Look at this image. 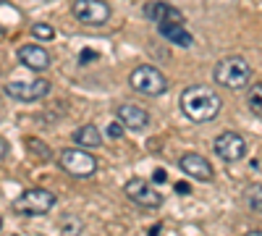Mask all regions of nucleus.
<instances>
[{
  "mask_svg": "<svg viewBox=\"0 0 262 236\" xmlns=\"http://www.w3.org/2000/svg\"><path fill=\"white\" fill-rule=\"evenodd\" d=\"M128 84H131V90L144 95V97H160L168 92V79L160 69L155 66H137L134 71H131L128 76Z\"/></svg>",
  "mask_w": 262,
  "mask_h": 236,
  "instance_id": "3",
  "label": "nucleus"
},
{
  "mask_svg": "<svg viewBox=\"0 0 262 236\" xmlns=\"http://www.w3.org/2000/svg\"><path fill=\"white\" fill-rule=\"evenodd\" d=\"M58 165L74 179H90L97 170L95 155H90L84 147H69L63 153H58Z\"/></svg>",
  "mask_w": 262,
  "mask_h": 236,
  "instance_id": "4",
  "label": "nucleus"
},
{
  "mask_svg": "<svg viewBox=\"0 0 262 236\" xmlns=\"http://www.w3.org/2000/svg\"><path fill=\"white\" fill-rule=\"evenodd\" d=\"M247 105H249V111L262 116V81L259 84H252V90L247 95Z\"/></svg>",
  "mask_w": 262,
  "mask_h": 236,
  "instance_id": "18",
  "label": "nucleus"
},
{
  "mask_svg": "<svg viewBox=\"0 0 262 236\" xmlns=\"http://www.w3.org/2000/svg\"><path fill=\"white\" fill-rule=\"evenodd\" d=\"M74 142L84 149H90V147H100L102 144V134H100V128L92 126V123H84L79 126L76 132H74Z\"/></svg>",
  "mask_w": 262,
  "mask_h": 236,
  "instance_id": "15",
  "label": "nucleus"
},
{
  "mask_svg": "<svg viewBox=\"0 0 262 236\" xmlns=\"http://www.w3.org/2000/svg\"><path fill=\"white\" fill-rule=\"evenodd\" d=\"M144 16H147L149 21H155L158 27H163V24H186L184 13H181L179 8H173V6H168V3H160V0H155V3H147V6H144Z\"/></svg>",
  "mask_w": 262,
  "mask_h": 236,
  "instance_id": "11",
  "label": "nucleus"
},
{
  "mask_svg": "<svg viewBox=\"0 0 262 236\" xmlns=\"http://www.w3.org/2000/svg\"><path fill=\"white\" fill-rule=\"evenodd\" d=\"M212 149H215V155L221 160L236 163V160H242L247 155V142H244L242 134H236V132H223L221 137L215 139Z\"/></svg>",
  "mask_w": 262,
  "mask_h": 236,
  "instance_id": "9",
  "label": "nucleus"
},
{
  "mask_svg": "<svg viewBox=\"0 0 262 236\" xmlns=\"http://www.w3.org/2000/svg\"><path fill=\"white\" fill-rule=\"evenodd\" d=\"M223 108V100L217 97L210 87H202V84H194V87H186L181 92V111L189 121L194 123H207L212 121Z\"/></svg>",
  "mask_w": 262,
  "mask_h": 236,
  "instance_id": "1",
  "label": "nucleus"
},
{
  "mask_svg": "<svg viewBox=\"0 0 262 236\" xmlns=\"http://www.w3.org/2000/svg\"><path fill=\"white\" fill-rule=\"evenodd\" d=\"M0 6H8V0H0Z\"/></svg>",
  "mask_w": 262,
  "mask_h": 236,
  "instance_id": "27",
  "label": "nucleus"
},
{
  "mask_svg": "<svg viewBox=\"0 0 262 236\" xmlns=\"http://www.w3.org/2000/svg\"><path fill=\"white\" fill-rule=\"evenodd\" d=\"M71 13L79 24H86V27H100L111 18V6L105 0H74L71 6Z\"/></svg>",
  "mask_w": 262,
  "mask_h": 236,
  "instance_id": "6",
  "label": "nucleus"
},
{
  "mask_svg": "<svg viewBox=\"0 0 262 236\" xmlns=\"http://www.w3.org/2000/svg\"><path fill=\"white\" fill-rule=\"evenodd\" d=\"M123 191H126V197L131 202L144 207V210H158L163 205V195L149 181H144V179H128Z\"/></svg>",
  "mask_w": 262,
  "mask_h": 236,
  "instance_id": "7",
  "label": "nucleus"
},
{
  "mask_svg": "<svg viewBox=\"0 0 262 236\" xmlns=\"http://www.w3.org/2000/svg\"><path fill=\"white\" fill-rule=\"evenodd\" d=\"M6 155H8V142H6L3 137H0V160H3Z\"/></svg>",
  "mask_w": 262,
  "mask_h": 236,
  "instance_id": "22",
  "label": "nucleus"
},
{
  "mask_svg": "<svg viewBox=\"0 0 262 236\" xmlns=\"http://www.w3.org/2000/svg\"><path fill=\"white\" fill-rule=\"evenodd\" d=\"M152 179H155V181L160 184V181H165L168 176H165V170H163V168H158V170H155V176H152Z\"/></svg>",
  "mask_w": 262,
  "mask_h": 236,
  "instance_id": "23",
  "label": "nucleus"
},
{
  "mask_svg": "<svg viewBox=\"0 0 262 236\" xmlns=\"http://www.w3.org/2000/svg\"><path fill=\"white\" fill-rule=\"evenodd\" d=\"M176 191H181V195H184V191H189V186L186 184H176Z\"/></svg>",
  "mask_w": 262,
  "mask_h": 236,
  "instance_id": "24",
  "label": "nucleus"
},
{
  "mask_svg": "<svg viewBox=\"0 0 262 236\" xmlns=\"http://www.w3.org/2000/svg\"><path fill=\"white\" fill-rule=\"evenodd\" d=\"M16 55H18V60L24 63L27 69H32V71H45V69L50 66V53H48L45 48H39V45H21V48L16 50Z\"/></svg>",
  "mask_w": 262,
  "mask_h": 236,
  "instance_id": "13",
  "label": "nucleus"
},
{
  "mask_svg": "<svg viewBox=\"0 0 262 236\" xmlns=\"http://www.w3.org/2000/svg\"><path fill=\"white\" fill-rule=\"evenodd\" d=\"M158 233H160V226H155V228L149 231V236H158Z\"/></svg>",
  "mask_w": 262,
  "mask_h": 236,
  "instance_id": "25",
  "label": "nucleus"
},
{
  "mask_svg": "<svg viewBox=\"0 0 262 236\" xmlns=\"http://www.w3.org/2000/svg\"><path fill=\"white\" fill-rule=\"evenodd\" d=\"M247 236H262V231H249Z\"/></svg>",
  "mask_w": 262,
  "mask_h": 236,
  "instance_id": "26",
  "label": "nucleus"
},
{
  "mask_svg": "<svg viewBox=\"0 0 262 236\" xmlns=\"http://www.w3.org/2000/svg\"><path fill=\"white\" fill-rule=\"evenodd\" d=\"M32 34H34L37 39H45V42H50V39L55 37V32H53L50 24H34V27H32Z\"/></svg>",
  "mask_w": 262,
  "mask_h": 236,
  "instance_id": "20",
  "label": "nucleus"
},
{
  "mask_svg": "<svg viewBox=\"0 0 262 236\" xmlns=\"http://www.w3.org/2000/svg\"><path fill=\"white\" fill-rule=\"evenodd\" d=\"M123 123L118 121V123H111V126H107V137H111V139H121L123 137Z\"/></svg>",
  "mask_w": 262,
  "mask_h": 236,
  "instance_id": "21",
  "label": "nucleus"
},
{
  "mask_svg": "<svg viewBox=\"0 0 262 236\" xmlns=\"http://www.w3.org/2000/svg\"><path fill=\"white\" fill-rule=\"evenodd\" d=\"M244 200H247V207L254 210V212H262V184H252L244 189Z\"/></svg>",
  "mask_w": 262,
  "mask_h": 236,
  "instance_id": "16",
  "label": "nucleus"
},
{
  "mask_svg": "<svg viewBox=\"0 0 262 236\" xmlns=\"http://www.w3.org/2000/svg\"><path fill=\"white\" fill-rule=\"evenodd\" d=\"M0 226H3V221H0Z\"/></svg>",
  "mask_w": 262,
  "mask_h": 236,
  "instance_id": "28",
  "label": "nucleus"
},
{
  "mask_svg": "<svg viewBox=\"0 0 262 236\" xmlns=\"http://www.w3.org/2000/svg\"><path fill=\"white\" fill-rule=\"evenodd\" d=\"M179 168L184 170L186 176H191L194 181H212V176H215L210 160L205 155H200V153H184L179 158Z\"/></svg>",
  "mask_w": 262,
  "mask_h": 236,
  "instance_id": "10",
  "label": "nucleus"
},
{
  "mask_svg": "<svg viewBox=\"0 0 262 236\" xmlns=\"http://www.w3.org/2000/svg\"><path fill=\"white\" fill-rule=\"evenodd\" d=\"M58 228H60V236H81V231H84V226L76 216H63Z\"/></svg>",
  "mask_w": 262,
  "mask_h": 236,
  "instance_id": "17",
  "label": "nucleus"
},
{
  "mask_svg": "<svg viewBox=\"0 0 262 236\" xmlns=\"http://www.w3.org/2000/svg\"><path fill=\"white\" fill-rule=\"evenodd\" d=\"M3 92L11 97V100H18V102H34V100H42L48 92H50V81L48 79H34V81H8Z\"/></svg>",
  "mask_w": 262,
  "mask_h": 236,
  "instance_id": "8",
  "label": "nucleus"
},
{
  "mask_svg": "<svg viewBox=\"0 0 262 236\" xmlns=\"http://www.w3.org/2000/svg\"><path fill=\"white\" fill-rule=\"evenodd\" d=\"M160 29V34L168 39V42H173L176 48H191L194 45V37H191V32L186 29V24H163V27H158Z\"/></svg>",
  "mask_w": 262,
  "mask_h": 236,
  "instance_id": "14",
  "label": "nucleus"
},
{
  "mask_svg": "<svg viewBox=\"0 0 262 236\" xmlns=\"http://www.w3.org/2000/svg\"><path fill=\"white\" fill-rule=\"evenodd\" d=\"M249 76H252L249 63L244 58H238V55H228L223 60H217L215 69H212V79L221 84V87H226V90H242V87H247Z\"/></svg>",
  "mask_w": 262,
  "mask_h": 236,
  "instance_id": "2",
  "label": "nucleus"
},
{
  "mask_svg": "<svg viewBox=\"0 0 262 236\" xmlns=\"http://www.w3.org/2000/svg\"><path fill=\"white\" fill-rule=\"evenodd\" d=\"M116 113H118V121L126 128H131V132H142V128H147V123H149V113L142 108V105H134V102H123Z\"/></svg>",
  "mask_w": 262,
  "mask_h": 236,
  "instance_id": "12",
  "label": "nucleus"
},
{
  "mask_svg": "<svg viewBox=\"0 0 262 236\" xmlns=\"http://www.w3.org/2000/svg\"><path fill=\"white\" fill-rule=\"evenodd\" d=\"M53 207H55V195L48 189H27L13 200V210L21 212V216H29V218L45 216Z\"/></svg>",
  "mask_w": 262,
  "mask_h": 236,
  "instance_id": "5",
  "label": "nucleus"
},
{
  "mask_svg": "<svg viewBox=\"0 0 262 236\" xmlns=\"http://www.w3.org/2000/svg\"><path fill=\"white\" fill-rule=\"evenodd\" d=\"M27 147L34 153V158H39L42 163H48L50 158H53V153H50V147L45 144V142H39V139H34V137H29L27 139Z\"/></svg>",
  "mask_w": 262,
  "mask_h": 236,
  "instance_id": "19",
  "label": "nucleus"
}]
</instances>
